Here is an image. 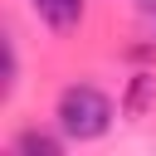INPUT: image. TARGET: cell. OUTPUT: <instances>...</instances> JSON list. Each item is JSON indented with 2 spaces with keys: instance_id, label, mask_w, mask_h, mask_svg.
<instances>
[{
  "instance_id": "1",
  "label": "cell",
  "mask_w": 156,
  "mask_h": 156,
  "mask_svg": "<svg viewBox=\"0 0 156 156\" xmlns=\"http://www.w3.org/2000/svg\"><path fill=\"white\" fill-rule=\"evenodd\" d=\"M54 127L68 141H98L112 127V98L93 83H68L54 102Z\"/></svg>"
},
{
  "instance_id": "2",
  "label": "cell",
  "mask_w": 156,
  "mask_h": 156,
  "mask_svg": "<svg viewBox=\"0 0 156 156\" xmlns=\"http://www.w3.org/2000/svg\"><path fill=\"white\" fill-rule=\"evenodd\" d=\"M29 10H34V20L49 24L54 34H73V29L83 24V0H29Z\"/></svg>"
},
{
  "instance_id": "3",
  "label": "cell",
  "mask_w": 156,
  "mask_h": 156,
  "mask_svg": "<svg viewBox=\"0 0 156 156\" xmlns=\"http://www.w3.org/2000/svg\"><path fill=\"white\" fill-rule=\"evenodd\" d=\"M151 107H156V73H132L127 98H122V112L127 117H146Z\"/></svg>"
},
{
  "instance_id": "4",
  "label": "cell",
  "mask_w": 156,
  "mask_h": 156,
  "mask_svg": "<svg viewBox=\"0 0 156 156\" xmlns=\"http://www.w3.org/2000/svg\"><path fill=\"white\" fill-rule=\"evenodd\" d=\"M15 151H20V156H58V151H63V132L54 136V132H44V127H24V132L15 136Z\"/></svg>"
},
{
  "instance_id": "5",
  "label": "cell",
  "mask_w": 156,
  "mask_h": 156,
  "mask_svg": "<svg viewBox=\"0 0 156 156\" xmlns=\"http://www.w3.org/2000/svg\"><path fill=\"white\" fill-rule=\"evenodd\" d=\"M15 78H20V54H15V39L5 34V83H0V98L15 93Z\"/></svg>"
},
{
  "instance_id": "6",
  "label": "cell",
  "mask_w": 156,
  "mask_h": 156,
  "mask_svg": "<svg viewBox=\"0 0 156 156\" xmlns=\"http://www.w3.org/2000/svg\"><path fill=\"white\" fill-rule=\"evenodd\" d=\"M136 10H146V15H156V0H132Z\"/></svg>"
}]
</instances>
